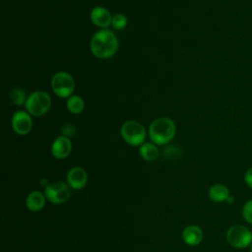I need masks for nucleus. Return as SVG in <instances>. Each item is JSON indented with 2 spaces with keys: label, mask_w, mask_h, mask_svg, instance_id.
Returning a JSON list of instances; mask_svg holds the SVG:
<instances>
[{
  "label": "nucleus",
  "mask_w": 252,
  "mask_h": 252,
  "mask_svg": "<svg viewBox=\"0 0 252 252\" xmlns=\"http://www.w3.org/2000/svg\"><path fill=\"white\" fill-rule=\"evenodd\" d=\"M51 89L53 93L61 98L70 97L75 89L74 78L65 71L57 72L51 79Z\"/></svg>",
  "instance_id": "obj_6"
},
{
  "label": "nucleus",
  "mask_w": 252,
  "mask_h": 252,
  "mask_svg": "<svg viewBox=\"0 0 252 252\" xmlns=\"http://www.w3.org/2000/svg\"><path fill=\"white\" fill-rule=\"evenodd\" d=\"M140 156L147 161H153L158 157V149L154 143H144L139 149Z\"/></svg>",
  "instance_id": "obj_15"
},
{
  "label": "nucleus",
  "mask_w": 252,
  "mask_h": 252,
  "mask_svg": "<svg viewBox=\"0 0 252 252\" xmlns=\"http://www.w3.org/2000/svg\"><path fill=\"white\" fill-rule=\"evenodd\" d=\"M182 238L187 245L196 246L202 242L204 233L198 225H188L182 231Z\"/></svg>",
  "instance_id": "obj_12"
},
{
  "label": "nucleus",
  "mask_w": 252,
  "mask_h": 252,
  "mask_svg": "<svg viewBox=\"0 0 252 252\" xmlns=\"http://www.w3.org/2000/svg\"><path fill=\"white\" fill-rule=\"evenodd\" d=\"M25 106L32 116H42L51 107V97L44 91H35L28 96Z\"/></svg>",
  "instance_id": "obj_3"
},
{
  "label": "nucleus",
  "mask_w": 252,
  "mask_h": 252,
  "mask_svg": "<svg viewBox=\"0 0 252 252\" xmlns=\"http://www.w3.org/2000/svg\"><path fill=\"white\" fill-rule=\"evenodd\" d=\"M208 195L213 202L220 203V202H226V200L230 196V192L227 186H225L224 184L218 183L210 187Z\"/></svg>",
  "instance_id": "obj_13"
},
{
  "label": "nucleus",
  "mask_w": 252,
  "mask_h": 252,
  "mask_svg": "<svg viewBox=\"0 0 252 252\" xmlns=\"http://www.w3.org/2000/svg\"><path fill=\"white\" fill-rule=\"evenodd\" d=\"M244 182L246 186L252 189V166L249 167L244 173Z\"/></svg>",
  "instance_id": "obj_20"
},
{
  "label": "nucleus",
  "mask_w": 252,
  "mask_h": 252,
  "mask_svg": "<svg viewBox=\"0 0 252 252\" xmlns=\"http://www.w3.org/2000/svg\"><path fill=\"white\" fill-rule=\"evenodd\" d=\"M9 96H10L11 101H12L14 104L18 105V106H21V105H23L24 103H26L27 98H28V96L26 95V93H25L22 89H20V88H15V89H13V90L10 92Z\"/></svg>",
  "instance_id": "obj_17"
},
{
  "label": "nucleus",
  "mask_w": 252,
  "mask_h": 252,
  "mask_svg": "<svg viewBox=\"0 0 252 252\" xmlns=\"http://www.w3.org/2000/svg\"><path fill=\"white\" fill-rule=\"evenodd\" d=\"M176 125L168 117H158L152 121L149 126V136L156 145L168 144L175 136Z\"/></svg>",
  "instance_id": "obj_2"
},
{
  "label": "nucleus",
  "mask_w": 252,
  "mask_h": 252,
  "mask_svg": "<svg viewBox=\"0 0 252 252\" xmlns=\"http://www.w3.org/2000/svg\"><path fill=\"white\" fill-rule=\"evenodd\" d=\"M67 109L73 114H80L85 108V101L80 95H71L66 102Z\"/></svg>",
  "instance_id": "obj_16"
},
{
  "label": "nucleus",
  "mask_w": 252,
  "mask_h": 252,
  "mask_svg": "<svg viewBox=\"0 0 252 252\" xmlns=\"http://www.w3.org/2000/svg\"><path fill=\"white\" fill-rule=\"evenodd\" d=\"M91 52L99 59L112 57L118 50V39L115 33L108 29L96 32L90 42Z\"/></svg>",
  "instance_id": "obj_1"
},
{
  "label": "nucleus",
  "mask_w": 252,
  "mask_h": 252,
  "mask_svg": "<svg viewBox=\"0 0 252 252\" xmlns=\"http://www.w3.org/2000/svg\"><path fill=\"white\" fill-rule=\"evenodd\" d=\"M12 128L19 135H27L32 131V115L25 110H18L12 117Z\"/></svg>",
  "instance_id": "obj_8"
},
{
  "label": "nucleus",
  "mask_w": 252,
  "mask_h": 252,
  "mask_svg": "<svg viewBox=\"0 0 252 252\" xmlns=\"http://www.w3.org/2000/svg\"><path fill=\"white\" fill-rule=\"evenodd\" d=\"M71 187L68 183L57 181L48 184L45 187L44 194L48 201L53 204L65 203L71 196Z\"/></svg>",
  "instance_id": "obj_7"
},
{
  "label": "nucleus",
  "mask_w": 252,
  "mask_h": 252,
  "mask_svg": "<svg viewBox=\"0 0 252 252\" xmlns=\"http://www.w3.org/2000/svg\"><path fill=\"white\" fill-rule=\"evenodd\" d=\"M123 140L131 146H141L144 144L147 133L145 127L135 120L125 121L120 130Z\"/></svg>",
  "instance_id": "obj_4"
},
{
  "label": "nucleus",
  "mask_w": 252,
  "mask_h": 252,
  "mask_svg": "<svg viewBox=\"0 0 252 252\" xmlns=\"http://www.w3.org/2000/svg\"><path fill=\"white\" fill-rule=\"evenodd\" d=\"M45 194H42L39 191H32L30 193L26 200V205L30 211L38 212L45 205Z\"/></svg>",
  "instance_id": "obj_14"
},
{
  "label": "nucleus",
  "mask_w": 252,
  "mask_h": 252,
  "mask_svg": "<svg viewBox=\"0 0 252 252\" xmlns=\"http://www.w3.org/2000/svg\"><path fill=\"white\" fill-rule=\"evenodd\" d=\"M242 217L244 220L252 225V199L247 200L242 207Z\"/></svg>",
  "instance_id": "obj_19"
},
{
  "label": "nucleus",
  "mask_w": 252,
  "mask_h": 252,
  "mask_svg": "<svg viewBox=\"0 0 252 252\" xmlns=\"http://www.w3.org/2000/svg\"><path fill=\"white\" fill-rule=\"evenodd\" d=\"M112 17L113 16H111L110 12L101 6L94 7L90 14L92 23L102 29H106L111 25Z\"/></svg>",
  "instance_id": "obj_11"
},
{
  "label": "nucleus",
  "mask_w": 252,
  "mask_h": 252,
  "mask_svg": "<svg viewBox=\"0 0 252 252\" xmlns=\"http://www.w3.org/2000/svg\"><path fill=\"white\" fill-rule=\"evenodd\" d=\"M249 247H250V252H252V243H251V245Z\"/></svg>",
  "instance_id": "obj_21"
},
{
  "label": "nucleus",
  "mask_w": 252,
  "mask_h": 252,
  "mask_svg": "<svg viewBox=\"0 0 252 252\" xmlns=\"http://www.w3.org/2000/svg\"><path fill=\"white\" fill-rule=\"evenodd\" d=\"M72 151L71 140L64 135L57 137L51 146V153L54 158L62 159L67 158Z\"/></svg>",
  "instance_id": "obj_9"
},
{
  "label": "nucleus",
  "mask_w": 252,
  "mask_h": 252,
  "mask_svg": "<svg viewBox=\"0 0 252 252\" xmlns=\"http://www.w3.org/2000/svg\"><path fill=\"white\" fill-rule=\"evenodd\" d=\"M226 241L236 249H244L252 243L251 229L242 224H233L226 231Z\"/></svg>",
  "instance_id": "obj_5"
},
{
  "label": "nucleus",
  "mask_w": 252,
  "mask_h": 252,
  "mask_svg": "<svg viewBox=\"0 0 252 252\" xmlns=\"http://www.w3.org/2000/svg\"><path fill=\"white\" fill-rule=\"evenodd\" d=\"M88 182L87 171L80 166L72 167L67 174V183L72 189H82Z\"/></svg>",
  "instance_id": "obj_10"
},
{
  "label": "nucleus",
  "mask_w": 252,
  "mask_h": 252,
  "mask_svg": "<svg viewBox=\"0 0 252 252\" xmlns=\"http://www.w3.org/2000/svg\"><path fill=\"white\" fill-rule=\"evenodd\" d=\"M127 25V18L125 15L119 13V14H115L112 17V23L111 26L116 29V30H122L126 27Z\"/></svg>",
  "instance_id": "obj_18"
},
{
  "label": "nucleus",
  "mask_w": 252,
  "mask_h": 252,
  "mask_svg": "<svg viewBox=\"0 0 252 252\" xmlns=\"http://www.w3.org/2000/svg\"><path fill=\"white\" fill-rule=\"evenodd\" d=\"M251 233H252V229H251Z\"/></svg>",
  "instance_id": "obj_22"
}]
</instances>
